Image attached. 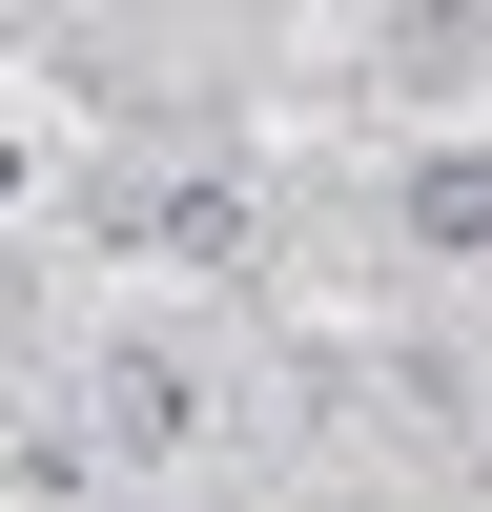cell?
<instances>
[{
    "label": "cell",
    "instance_id": "obj_1",
    "mask_svg": "<svg viewBox=\"0 0 492 512\" xmlns=\"http://www.w3.org/2000/svg\"><path fill=\"white\" fill-rule=\"evenodd\" d=\"M144 267H246V164H185V185H123L103 205Z\"/></svg>",
    "mask_w": 492,
    "mask_h": 512
},
{
    "label": "cell",
    "instance_id": "obj_2",
    "mask_svg": "<svg viewBox=\"0 0 492 512\" xmlns=\"http://www.w3.org/2000/svg\"><path fill=\"white\" fill-rule=\"evenodd\" d=\"M103 451H205V369L185 349H103Z\"/></svg>",
    "mask_w": 492,
    "mask_h": 512
},
{
    "label": "cell",
    "instance_id": "obj_3",
    "mask_svg": "<svg viewBox=\"0 0 492 512\" xmlns=\"http://www.w3.org/2000/svg\"><path fill=\"white\" fill-rule=\"evenodd\" d=\"M472 226H492L472 144H410V246H431V267H472Z\"/></svg>",
    "mask_w": 492,
    "mask_h": 512
}]
</instances>
